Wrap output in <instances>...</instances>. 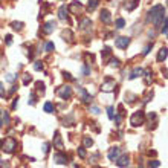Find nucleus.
Returning a JSON list of instances; mask_svg holds the SVG:
<instances>
[{"mask_svg":"<svg viewBox=\"0 0 168 168\" xmlns=\"http://www.w3.org/2000/svg\"><path fill=\"white\" fill-rule=\"evenodd\" d=\"M164 19H165V9H164L162 5H156V6H153L148 11L147 20H148V21H153L156 26H161L162 21H164Z\"/></svg>","mask_w":168,"mask_h":168,"instance_id":"obj_1","label":"nucleus"},{"mask_svg":"<svg viewBox=\"0 0 168 168\" xmlns=\"http://www.w3.org/2000/svg\"><path fill=\"white\" fill-rule=\"evenodd\" d=\"M2 148L5 150L6 153H14L16 148H17V141L9 136V138L5 139V142H2Z\"/></svg>","mask_w":168,"mask_h":168,"instance_id":"obj_2","label":"nucleus"},{"mask_svg":"<svg viewBox=\"0 0 168 168\" xmlns=\"http://www.w3.org/2000/svg\"><path fill=\"white\" fill-rule=\"evenodd\" d=\"M145 122V115H144V112H136L133 113V116L130 118V124L131 127H139V125H142Z\"/></svg>","mask_w":168,"mask_h":168,"instance_id":"obj_3","label":"nucleus"},{"mask_svg":"<svg viewBox=\"0 0 168 168\" xmlns=\"http://www.w3.org/2000/svg\"><path fill=\"white\" fill-rule=\"evenodd\" d=\"M57 95L61 99H69L72 96V87L70 86H61V87L57 89Z\"/></svg>","mask_w":168,"mask_h":168,"instance_id":"obj_4","label":"nucleus"},{"mask_svg":"<svg viewBox=\"0 0 168 168\" xmlns=\"http://www.w3.org/2000/svg\"><path fill=\"white\" fill-rule=\"evenodd\" d=\"M115 87H116V83H115V79H112V78H106L104 83L101 84V90L102 92H113Z\"/></svg>","mask_w":168,"mask_h":168,"instance_id":"obj_5","label":"nucleus"},{"mask_svg":"<svg viewBox=\"0 0 168 168\" xmlns=\"http://www.w3.org/2000/svg\"><path fill=\"white\" fill-rule=\"evenodd\" d=\"M78 93H79V98H81V101L84 102V104H89V102H92V95L87 93V90L86 89H83V87H78Z\"/></svg>","mask_w":168,"mask_h":168,"instance_id":"obj_6","label":"nucleus"},{"mask_svg":"<svg viewBox=\"0 0 168 168\" xmlns=\"http://www.w3.org/2000/svg\"><path fill=\"white\" fill-rule=\"evenodd\" d=\"M115 44H116V48H119V49H125V48L130 44V38L129 37H118L116 41H115Z\"/></svg>","mask_w":168,"mask_h":168,"instance_id":"obj_7","label":"nucleus"},{"mask_svg":"<svg viewBox=\"0 0 168 168\" xmlns=\"http://www.w3.org/2000/svg\"><path fill=\"white\" fill-rule=\"evenodd\" d=\"M129 159H130V157H129V154L118 156V157H116V165H118V167H121V168L127 167V165L130 164V161H129Z\"/></svg>","mask_w":168,"mask_h":168,"instance_id":"obj_8","label":"nucleus"},{"mask_svg":"<svg viewBox=\"0 0 168 168\" xmlns=\"http://www.w3.org/2000/svg\"><path fill=\"white\" fill-rule=\"evenodd\" d=\"M57 23L52 20V21H48V23H44L43 25V28H41V32L43 34H51V32H54V29H55Z\"/></svg>","mask_w":168,"mask_h":168,"instance_id":"obj_9","label":"nucleus"},{"mask_svg":"<svg viewBox=\"0 0 168 168\" xmlns=\"http://www.w3.org/2000/svg\"><path fill=\"white\" fill-rule=\"evenodd\" d=\"M67 11H69V12H72V14H75V16H78V14L83 11V5H81L79 2H74V3L67 8Z\"/></svg>","mask_w":168,"mask_h":168,"instance_id":"obj_10","label":"nucleus"},{"mask_svg":"<svg viewBox=\"0 0 168 168\" xmlns=\"http://www.w3.org/2000/svg\"><path fill=\"white\" fill-rule=\"evenodd\" d=\"M54 161H55L57 164H60V165H66L69 161H67V156L66 154H63V153H55L54 154Z\"/></svg>","mask_w":168,"mask_h":168,"instance_id":"obj_11","label":"nucleus"},{"mask_svg":"<svg viewBox=\"0 0 168 168\" xmlns=\"http://www.w3.org/2000/svg\"><path fill=\"white\" fill-rule=\"evenodd\" d=\"M119 153H121V148H119V147H112V148L109 150V154H107L109 161H116V157L119 156Z\"/></svg>","mask_w":168,"mask_h":168,"instance_id":"obj_12","label":"nucleus"},{"mask_svg":"<svg viewBox=\"0 0 168 168\" xmlns=\"http://www.w3.org/2000/svg\"><path fill=\"white\" fill-rule=\"evenodd\" d=\"M54 147H57V148L60 150H63V141H61V134H60V131H55V136H54Z\"/></svg>","mask_w":168,"mask_h":168,"instance_id":"obj_13","label":"nucleus"},{"mask_svg":"<svg viewBox=\"0 0 168 168\" xmlns=\"http://www.w3.org/2000/svg\"><path fill=\"white\" fill-rule=\"evenodd\" d=\"M99 19H101V21H102V23L109 25V23H110V20H112V17H110V12H109L107 9H102V11H101V16H99Z\"/></svg>","mask_w":168,"mask_h":168,"instance_id":"obj_14","label":"nucleus"},{"mask_svg":"<svg viewBox=\"0 0 168 168\" xmlns=\"http://www.w3.org/2000/svg\"><path fill=\"white\" fill-rule=\"evenodd\" d=\"M67 12H69V11H67V8H66L64 5H63V6H60V9H58V19L64 21V20L67 19Z\"/></svg>","mask_w":168,"mask_h":168,"instance_id":"obj_15","label":"nucleus"},{"mask_svg":"<svg viewBox=\"0 0 168 168\" xmlns=\"http://www.w3.org/2000/svg\"><path fill=\"white\" fill-rule=\"evenodd\" d=\"M144 74V70L141 69V67H134L133 70H131V74H130V79H134V78H138V76H141V75Z\"/></svg>","mask_w":168,"mask_h":168,"instance_id":"obj_16","label":"nucleus"},{"mask_svg":"<svg viewBox=\"0 0 168 168\" xmlns=\"http://www.w3.org/2000/svg\"><path fill=\"white\" fill-rule=\"evenodd\" d=\"M167 60V48H162L161 51H159V54H157V61H165Z\"/></svg>","mask_w":168,"mask_h":168,"instance_id":"obj_17","label":"nucleus"},{"mask_svg":"<svg viewBox=\"0 0 168 168\" xmlns=\"http://www.w3.org/2000/svg\"><path fill=\"white\" fill-rule=\"evenodd\" d=\"M89 26H92V20L90 19H83L79 21V29H86Z\"/></svg>","mask_w":168,"mask_h":168,"instance_id":"obj_18","label":"nucleus"},{"mask_svg":"<svg viewBox=\"0 0 168 168\" xmlns=\"http://www.w3.org/2000/svg\"><path fill=\"white\" fill-rule=\"evenodd\" d=\"M9 122H11L9 113H8V112H2V124H5V125H9Z\"/></svg>","mask_w":168,"mask_h":168,"instance_id":"obj_19","label":"nucleus"},{"mask_svg":"<svg viewBox=\"0 0 168 168\" xmlns=\"http://www.w3.org/2000/svg\"><path fill=\"white\" fill-rule=\"evenodd\" d=\"M112 55V51H110V48H104V51H102V61L104 63H107V60H109V57Z\"/></svg>","mask_w":168,"mask_h":168,"instance_id":"obj_20","label":"nucleus"},{"mask_svg":"<svg viewBox=\"0 0 168 168\" xmlns=\"http://www.w3.org/2000/svg\"><path fill=\"white\" fill-rule=\"evenodd\" d=\"M136 6H138V0H130L129 3H125V9L127 11H133Z\"/></svg>","mask_w":168,"mask_h":168,"instance_id":"obj_21","label":"nucleus"},{"mask_svg":"<svg viewBox=\"0 0 168 168\" xmlns=\"http://www.w3.org/2000/svg\"><path fill=\"white\" fill-rule=\"evenodd\" d=\"M63 37L64 40H67V41H74V34L67 29V31H63Z\"/></svg>","mask_w":168,"mask_h":168,"instance_id":"obj_22","label":"nucleus"},{"mask_svg":"<svg viewBox=\"0 0 168 168\" xmlns=\"http://www.w3.org/2000/svg\"><path fill=\"white\" fill-rule=\"evenodd\" d=\"M11 26H12V29H14V31H21L25 25H23L21 21H12V23H11Z\"/></svg>","mask_w":168,"mask_h":168,"instance_id":"obj_23","label":"nucleus"},{"mask_svg":"<svg viewBox=\"0 0 168 168\" xmlns=\"http://www.w3.org/2000/svg\"><path fill=\"white\" fill-rule=\"evenodd\" d=\"M35 87H37V92L40 95H44V84L41 83V81H37L35 83Z\"/></svg>","mask_w":168,"mask_h":168,"instance_id":"obj_24","label":"nucleus"},{"mask_svg":"<svg viewBox=\"0 0 168 168\" xmlns=\"http://www.w3.org/2000/svg\"><path fill=\"white\" fill-rule=\"evenodd\" d=\"M96 6H98V0H89V3H87V11H93Z\"/></svg>","mask_w":168,"mask_h":168,"instance_id":"obj_25","label":"nucleus"},{"mask_svg":"<svg viewBox=\"0 0 168 168\" xmlns=\"http://www.w3.org/2000/svg\"><path fill=\"white\" fill-rule=\"evenodd\" d=\"M72 124H74V116L72 115H69L67 118L63 119V125H72Z\"/></svg>","mask_w":168,"mask_h":168,"instance_id":"obj_26","label":"nucleus"},{"mask_svg":"<svg viewBox=\"0 0 168 168\" xmlns=\"http://www.w3.org/2000/svg\"><path fill=\"white\" fill-rule=\"evenodd\" d=\"M83 142H84V148H90V147L93 145V141H92L90 138H87V136L83 139Z\"/></svg>","mask_w":168,"mask_h":168,"instance_id":"obj_27","label":"nucleus"},{"mask_svg":"<svg viewBox=\"0 0 168 168\" xmlns=\"http://www.w3.org/2000/svg\"><path fill=\"white\" fill-rule=\"evenodd\" d=\"M115 26H116V29H122V28L125 26V20H124V19H118V20H116V23H115Z\"/></svg>","mask_w":168,"mask_h":168,"instance_id":"obj_28","label":"nucleus"},{"mask_svg":"<svg viewBox=\"0 0 168 168\" xmlns=\"http://www.w3.org/2000/svg\"><path fill=\"white\" fill-rule=\"evenodd\" d=\"M44 112L46 113L54 112V104H52V102H46V104H44Z\"/></svg>","mask_w":168,"mask_h":168,"instance_id":"obj_29","label":"nucleus"},{"mask_svg":"<svg viewBox=\"0 0 168 168\" xmlns=\"http://www.w3.org/2000/svg\"><path fill=\"white\" fill-rule=\"evenodd\" d=\"M54 49H55V44H54V43H51V41H49V43H46V44H44V51L52 52Z\"/></svg>","mask_w":168,"mask_h":168,"instance_id":"obj_30","label":"nucleus"},{"mask_svg":"<svg viewBox=\"0 0 168 168\" xmlns=\"http://www.w3.org/2000/svg\"><path fill=\"white\" fill-rule=\"evenodd\" d=\"M31 81H32V76L29 74H25V76H23V84L26 86V84H29Z\"/></svg>","mask_w":168,"mask_h":168,"instance_id":"obj_31","label":"nucleus"},{"mask_svg":"<svg viewBox=\"0 0 168 168\" xmlns=\"http://www.w3.org/2000/svg\"><path fill=\"white\" fill-rule=\"evenodd\" d=\"M28 102H29L31 106H35V92H31V95H29V99H28Z\"/></svg>","mask_w":168,"mask_h":168,"instance_id":"obj_32","label":"nucleus"},{"mask_svg":"<svg viewBox=\"0 0 168 168\" xmlns=\"http://www.w3.org/2000/svg\"><path fill=\"white\" fill-rule=\"evenodd\" d=\"M16 78H17V75H14V74H8L5 79H6L8 83H14V81H16Z\"/></svg>","mask_w":168,"mask_h":168,"instance_id":"obj_33","label":"nucleus"},{"mask_svg":"<svg viewBox=\"0 0 168 168\" xmlns=\"http://www.w3.org/2000/svg\"><path fill=\"white\" fill-rule=\"evenodd\" d=\"M161 162L159 161H150L148 162V168H159Z\"/></svg>","mask_w":168,"mask_h":168,"instance_id":"obj_34","label":"nucleus"},{"mask_svg":"<svg viewBox=\"0 0 168 168\" xmlns=\"http://www.w3.org/2000/svg\"><path fill=\"white\" fill-rule=\"evenodd\" d=\"M119 60L118 58H110V66H113V67H119Z\"/></svg>","mask_w":168,"mask_h":168,"instance_id":"obj_35","label":"nucleus"},{"mask_svg":"<svg viewBox=\"0 0 168 168\" xmlns=\"http://www.w3.org/2000/svg\"><path fill=\"white\" fill-rule=\"evenodd\" d=\"M144 75H145V84H150L151 83V70H147Z\"/></svg>","mask_w":168,"mask_h":168,"instance_id":"obj_36","label":"nucleus"},{"mask_svg":"<svg viewBox=\"0 0 168 168\" xmlns=\"http://www.w3.org/2000/svg\"><path fill=\"white\" fill-rule=\"evenodd\" d=\"M34 69L35 70H43V63L41 61H35L34 63Z\"/></svg>","mask_w":168,"mask_h":168,"instance_id":"obj_37","label":"nucleus"},{"mask_svg":"<svg viewBox=\"0 0 168 168\" xmlns=\"http://www.w3.org/2000/svg\"><path fill=\"white\" fill-rule=\"evenodd\" d=\"M107 116H109L110 119H113V116H115V109H113V107H109V109H107Z\"/></svg>","mask_w":168,"mask_h":168,"instance_id":"obj_38","label":"nucleus"},{"mask_svg":"<svg viewBox=\"0 0 168 168\" xmlns=\"http://www.w3.org/2000/svg\"><path fill=\"white\" fill-rule=\"evenodd\" d=\"M78 154H79V157H83V159L86 157V150H84V147H79V148H78Z\"/></svg>","mask_w":168,"mask_h":168,"instance_id":"obj_39","label":"nucleus"},{"mask_svg":"<svg viewBox=\"0 0 168 168\" xmlns=\"http://www.w3.org/2000/svg\"><path fill=\"white\" fill-rule=\"evenodd\" d=\"M0 98H6V90H5L2 83H0Z\"/></svg>","mask_w":168,"mask_h":168,"instance_id":"obj_40","label":"nucleus"},{"mask_svg":"<svg viewBox=\"0 0 168 168\" xmlns=\"http://www.w3.org/2000/svg\"><path fill=\"white\" fill-rule=\"evenodd\" d=\"M83 75H84V76L90 75V67H89V66H83Z\"/></svg>","mask_w":168,"mask_h":168,"instance_id":"obj_41","label":"nucleus"},{"mask_svg":"<svg viewBox=\"0 0 168 168\" xmlns=\"http://www.w3.org/2000/svg\"><path fill=\"white\" fill-rule=\"evenodd\" d=\"M17 106H19V98H14V101H12V106H11V109H12V110H16V109H17Z\"/></svg>","mask_w":168,"mask_h":168,"instance_id":"obj_42","label":"nucleus"},{"mask_svg":"<svg viewBox=\"0 0 168 168\" xmlns=\"http://www.w3.org/2000/svg\"><path fill=\"white\" fill-rule=\"evenodd\" d=\"M150 98H153V92H148V93L144 96V102H148L150 101Z\"/></svg>","mask_w":168,"mask_h":168,"instance_id":"obj_43","label":"nucleus"},{"mask_svg":"<svg viewBox=\"0 0 168 168\" xmlns=\"http://www.w3.org/2000/svg\"><path fill=\"white\" fill-rule=\"evenodd\" d=\"M5 41H6L8 46H11V44H12V37H11V35H6V37H5Z\"/></svg>","mask_w":168,"mask_h":168,"instance_id":"obj_44","label":"nucleus"},{"mask_svg":"<svg viewBox=\"0 0 168 168\" xmlns=\"http://www.w3.org/2000/svg\"><path fill=\"white\" fill-rule=\"evenodd\" d=\"M90 112L93 113V115H98V113H99V109H98L96 106H92V107H90Z\"/></svg>","mask_w":168,"mask_h":168,"instance_id":"obj_45","label":"nucleus"},{"mask_svg":"<svg viewBox=\"0 0 168 168\" xmlns=\"http://www.w3.org/2000/svg\"><path fill=\"white\" fill-rule=\"evenodd\" d=\"M5 66H6V58L3 60V58L0 57V69H2V67H5Z\"/></svg>","mask_w":168,"mask_h":168,"instance_id":"obj_46","label":"nucleus"},{"mask_svg":"<svg viewBox=\"0 0 168 168\" xmlns=\"http://www.w3.org/2000/svg\"><path fill=\"white\" fill-rule=\"evenodd\" d=\"M49 148H51L49 144H44V145H43V151H44V153H49Z\"/></svg>","mask_w":168,"mask_h":168,"instance_id":"obj_47","label":"nucleus"},{"mask_svg":"<svg viewBox=\"0 0 168 168\" xmlns=\"http://www.w3.org/2000/svg\"><path fill=\"white\" fill-rule=\"evenodd\" d=\"M151 46H153V44H148V46H147V48L144 49V52H142L144 55H147V54H148V52H150V49H151Z\"/></svg>","mask_w":168,"mask_h":168,"instance_id":"obj_48","label":"nucleus"},{"mask_svg":"<svg viewBox=\"0 0 168 168\" xmlns=\"http://www.w3.org/2000/svg\"><path fill=\"white\" fill-rule=\"evenodd\" d=\"M86 60L92 63V61H93V55H89V54H86ZM90 63H89V64H90Z\"/></svg>","mask_w":168,"mask_h":168,"instance_id":"obj_49","label":"nucleus"},{"mask_svg":"<svg viewBox=\"0 0 168 168\" xmlns=\"http://www.w3.org/2000/svg\"><path fill=\"white\" fill-rule=\"evenodd\" d=\"M63 75H64V78H67V79H74V78H72V75L69 74V72H64Z\"/></svg>","mask_w":168,"mask_h":168,"instance_id":"obj_50","label":"nucleus"},{"mask_svg":"<svg viewBox=\"0 0 168 168\" xmlns=\"http://www.w3.org/2000/svg\"><path fill=\"white\" fill-rule=\"evenodd\" d=\"M0 165H2V168H9V164H8V162H2V161H0Z\"/></svg>","mask_w":168,"mask_h":168,"instance_id":"obj_51","label":"nucleus"},{"mask_svg":"<svg viewBox=\"0 0 168 168\" xmlns=\"http://www.w3.org/2000/svg\"><path fill=\"white\" fill-rule=\"evenodd\" d=\"M148 119H156V113H148Z\"/></svg>","mask_w":168,"mask_h":168,"instance_id":"obj_52","label":"nucleus"},{"mask_svg":"<svg viewBox=\"0 0 168 168\" xmlns=\"http://www.w3.org/2000/svg\"><path fill=\"white\" fill-rule=\"evenodd\" d=\"M16 89H17V86H12V87H11V90H9V95L14 93V92H16Z\"/></svg>","mask_w":168,"mask_h":168,"instance_id":"obj_53","label":"nucleus"},{"mask_svg":"<svg viewBox=\"0 0 168 168\" xmlns=\"http://www.w3.org/2000/svg\"><path fill=\"white\" fill-rule=\"evenodd\" d=\"M148 154H150V156H156V151H154V150H150Z\"/></svg>","mask_w":168,"mask_h":168,"instance_id":"obj_54","label":"nucleus"},{"mask_svg":"<svg viewBox=\"0 0 168 168\" xmlns=\"http://www.w3.org/2000/svg\"><path fill=\"white\" fill-rule=\"evenodd\" d=\"M3 127V124H2V109H0V129Z\"/></svg>","mask_w":168,"mask_h":168,"instance_id":"obj_55","label":"nucleus"},{"mask_svg":"<svg viewBox=\"0 0 168 168\" xmlns=\"http://www.w3.org/2000/svg\"><path fill=\"white\" fill-rule=\"evenodd\" d=\"M0 147H2V141H0Z\"/></svg>","mask_w":168,"mask_h":168,"instance_id":"obj_56","label":"nucleus"},{"mask_svg":"<svg viewBox=\"0 0 168 168\" xmlns=\"http://www.w3.org/2000/svg\"><path fill=\"white\" fill-rule=\"evenodd\" d=\"M0 161H2V156H0Z\"/></svg>","mask_w":168,"mask_h":168,"instance_id":"obj_57","label":"nucleus"},{"mask_svg":"<svg viewBox=\"0 0 168 168\" xmlns=\"http://www.w3.org/2000/svg\"><path fill=\"white\" fill-rule=\"evenodd\" d=\"M96 168H101V167H96Z\"/></svg>","mask_w":168,"mask_h":168,"instance_id":"obj_58","label":"nucleus"}]
</instances>
